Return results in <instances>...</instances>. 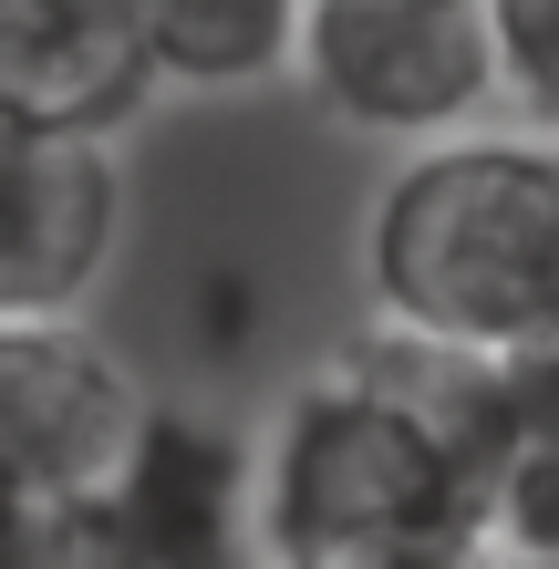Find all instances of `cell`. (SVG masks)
I'll return each mask as SVG.
<instances>
[{
    "instance_id": "277c9868",
    "label": "cell",
    "mask_w": 559,
    "mask_h": 569,
    "mask_svg": "<svg viewBox=\"0 0 559 569\" xmlns=\"http://www.w3.org/2000/svg\"><path fill=\"white\" fill-rule=\"evenodd\" d=\"M259 456L239 425L146 405L124 456L62 508L73 569H259Z\"/></svg>"
},
{
    "instance_id": "5b68a950",
    "label": "cell",
    "mask_w": 559,
    "mask_h": 569,
    "mask_svg": "<svg viewBox=\"0 0 559 569\" xmlns=\"http://www.w3.org/2000/svg\"><path fill=\"white\" fill-rule=\"evenodd\" d=\"M136 373L83 331V311L0 321V497L73 508L136 435Z\"/></svg>"
},
{
    "instance_id": "9c48e42d",
    "label": "cell",
    "mask_w": 559,
    "mask_h": 569,
    "mask_svg": "<svg viewBox=\"0 0 559 569\" xmlns=\"http://www.w3.org/2000/svg\"><path fill=\"white\" fill-rule=\"evenodd\" d=\"M498 52V104H529L539 136H559V0H477Z\"/></svg>"
},
{
    "instance_id": "7a4b0ae2",
    "label": "cell",
    "mask_w": 559,
    "mask_h": 569,
    "mask_svg": "<svg viewBox=\"0 0 559 569\" xmlns=\"http://www.w3.org/2000/svg\"><path fill=\"white\" fill-rule=\"evenodd\" d=\"M363 280L393 342L539 352L559 342V136H436L383 177Z\"/></svg>"
},
{
    "instance_id": "6da1fadb",
    "label": "cell",
    "mask_w": 559,
    "mask_h": 569,
    "mask_svg": "<svg viewBox=\"0 0 559 569\" xmlns=\"http://www.w3.org/2000/svg\"><path fill=\"white\" fill-rule=\"evenodd\" d=\"M249 497L280 569H477V362L425 342L332 362Z\"/></svg>"
},
{
    "instance_id": "30bf717a",
    "label": "cell",
    "mask_w": 559,
    "mask_h": 569,
    "mask_svg": "<svg viewBox=\"0 0 559 569\" xmlns=\"http://www.w3.org/2000/svg\"><path fill=\"white\" fill-rule=\"evenodd\" d=\"M0 569H73V549H62V508L0 497Z\"/></svg>"
},
{
    "instance_id": "ba28073f",
    "label": "cell",
    "mask_w": 559,
    "mask_h": 569,
    "mask_svg": "<svg viewBox=\"0 0 559 569\" xmlns=\"http://www.w3.org/2000/svg\"><path fill=\"white\" fill-rule=\"evenodd\" d=\"M146 42L156 83L187 93H259L290 73V31H301V0H124Z\"/></svg>"
},
{
    "instance_id": "3957f363",
    "label": "cell",
    "mask_w": 559,
    "mask_h": 569,
    "mask_svg": "<svg viewBox=\"0 0 559 569\" xmlns=\"http://www.w3.org/2000/svg\"><path fill=\"white\" fill-rule=\"evenodd\" d=\"M290 73L332 124L383 146H436L498 104V52H487L477 0H301Z\"/></svg>"
},
{
    "instance_id": "52a82bcc",
    "label": "cell",
    "mask_w": 559,
    "mask_h": 569,
    "mask_svg": "<svg viewBox=\"0 0 559 569\" xmlns=\"http://www.w3.org/2000/svg\"><path fill=\"white\" fill-rule=\"evenodd\" d=\"M146 42L124 0H0V124L104 146L146 114Z\"/></svg>"
},
{
    "instance_id": "8992f818",
    "label": "cell",
    "mask_w": 559,
    "mask_h": 569,
    "mask_svg": "<svg viewBox=\"0 0 559 569\" xmlns=\"http://www.w3.org/2000/svg\"><path fill=\"white\" fill-rule=\"evenodd\" d=\"M124 239V177L83 136L0 124V321L83 311Z\"/></svg>"
},
{
    "instance_id": "8fae6325",
    "label": "cell",
    "mask_w": 559,
    "mask_h": 569,
    "mask_svg": "<svg viewBox=\"0 0 559 569\" xmlns=\"http://www.w3.org/2000/svg\"><path fill=\"white\" fill-rule=\"evenodd\" d=\"M529 569H559V559H529Z\"/></svg>"
}]
</instances>
